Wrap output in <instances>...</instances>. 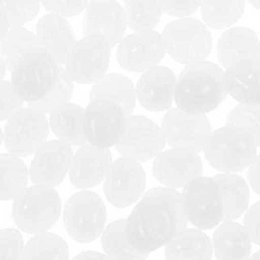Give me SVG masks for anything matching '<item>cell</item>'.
Instances as JSON below:
<instances>
[{
    "label": "cell",
    "instance_id": "cell-33",
    "mask_svg": "<svg viewBox=\"0 0 260 260\" xmlns=\"http://www.w3.org/2000/svg\"><path fill=\"white\" fill-rule=\"evenodd\" d=\"M22 260H69L68 244L56 234H36L24 245Z\"/></svg>",
    "mask_w": 260,
    "mask_h": 260
},
{
    "label": "cell",
    "instance_id": "cell-19",
    "mask_svg": "<svg viewBox=\"0 0 260 260\" xmlns=\"http://www.w3.org/2000/svg\"><path fill=\"white\" fill-rule=\"evenodd\" d=\"M175 80L174 71L168 66L156 65L144 71L135 88L136 101L147 111H168L174 102Z\"/></svg>",
    "mask_w": 260,
    "mask_h": 260
},
{
    "label": "cell",
    "instance_id": "cell-8",
    "mask_svg": "<svg viewBox=\"0 0 260 260\" xmlns=\"http://www.w3.org/2000/svg\"><path fill=\"white\" fill-rule=\"evenodd\" d=\"M63 223L78 243H91L106 228V205L96 193L81 190L71 196L63 208Z\"/></svg>",
    "mask_w": 260,
    "mask_h": 260
},
{
    "label": "cell",
    "instance_id": "cell-13",
    "mask_svg": "<svg viewBox=\"0 0 260 260\" xmlns=\"http://www.w3.org/2000/svg\"><path fill=\"white\" fill-rule=\"evenodd\" d=\"M161 131L165 142L172 147L198 154L205 149L212 127L206 114H192L179 108H170L162 118Z\"/></svg>",
    "mask_w": 260,
    "mask_h": 260
},
{
    "label": "cell",
    "instance_id": "cell-46",
    "mask_svg": "<svg viewBox=\"0 0 260 260\" xmlns=\"http://www.w3.org/2000/svg\"><path fill=\"white\" fill-rule=\"evenodd\" d=\"M5 71H7V68H5L4 62H3L2 57H0V80H3V79H4Z\"/></svg>",
    "mask_w": 260,
    "mask_h": 260
},
{
    "label": "cell",
    "instance_id": "cell-41",
    "mask_svg": "<svg viewBox=\"0 0 260 260\" xmlns=\"http://www.w3.org/2000/svg\"><path fill=\"white\" fill-rule=\"evenodd\" d=\"M160 3L162 12L177 18L189 17L200 8V0H160Z\"/></svg>",
    "mask_w": 260,
    "mask_h": 260
},
{
    "label": "cell",
    "instance_id": "cell-12",
    "mask_svg": "<svg viewBox=\"0 0 260 260\" xmlns=\"http://www.w3.org/2000/svg\"><path fill=\"white\" fill-rule=\"evenodd\" d=\"M103 180L104 196L117 208L136 203L146 189V173L141 162L128 157L122 156L112 161Z\"/></svg>",
    "mask_w": 260,
    "mask_h": 260
},
{
    "label": "cell",
    "instance_id": "cell-36",
    "mask_svg": "<svg viewBox=\"0 0 260 260\" xmlns=\"http://www.w3.org/2000/svg\"><path fill=\"white\" fill-rule=\"evenodd\" d=\"M226 126L245 131L260 144V112L259 106L241 104L234 107L228 114Z\"/></svg>",
    "mask_w": 260,
    "mask_h": 260
},
{
    "label": "cell",
    "instance_id": "cell-11",
    "mask_svg": "<svg viewBox=\"0 0 260 260\" xmlns=\"http://www.w3.org/2000/svg\"><path fill=\"white\" fill-rule=\"evenodd\" d=\"M128 114L121 106L111 101H90L83 114V129L89 144L111 149L123 135Z\"/></svg>",
    "mask_w": 260,
    "mask_h": 260
},
{
    "label": "cell",
    "instance_id": "cell-32",
    "mask_svg": "<svg viewBox=\"0 0 260 260\" xmlns=\"http://www.w3.org/2000/svg\"><path fill=\"white\" fill-rule=\"evenodd\" d=\"M127 25L134 32H147L157 27L162 17L160 0H124Z\"/></svg>",
    "mask_w": 260,
    "mask_h": 260
},
{
    "label": "cell",
    "instance_id": "cell-37",
    "mask_svg": "<svg viewBox=\"0 0 260 260\" xmlns=\"http://www.w3.org/2000/svg\"><path fill=\"white\" fill-rule=\"evenodd\" d=\"M40 0H0V13L10 27H17L32 22L40 12Z\"/></svg>",
    "mask_w": 260,
    "mask_h": 260
},
{
    "label": "cell",
    "instance_id": "cell-43",
    "mask_svg": "<svg viewBox=\"0 0 260 260\" xmlns=\"http://www.w3.org/2000/svg\"><path fill=\"white\" fill-rule=\"evenodd\" d=\"M249 172H248V178L249 182H250V187L253 188L254 192L256 194L260 193V187H259V156H256L254 159V161L249 165Z\"/></svg>",
    "mask_w": 260,
    "mask_h": 260
},
{
    "label": "cell",
    "instance_id": "cell-9",
    "mask_svg": "<svg viewBox=\"0 0 260 260\" xmlns=\"http://www.w3.org/2000/svg\"><path fill=\"white\" fill-rule=\"evenodd\" d=\"M48 135L50 126L46 114L33 107H22L7 119L3 142L9 154L25 157L35 154L47 141Z\"/></svg>",
    "mask_w": 260,
    "mask_h": 260
},
{
    "label": "cell",
    "instance_id": "cell-42",
    "mask_svg": "<svg viewBox=\"0 0 260 260\" xmlns=\"http://www.w3.org/2000/svg\"><path fill=\"white\" fill-rule=\"evenodd\" d=\"M259 211H260V205L259 202L254 203L253 206H250V208L248 207V210L245 211V217H244V226L245 231L248 233V235L250 236L251 241L256 245L260 244V226H259Z\"/></svg>",
    "mask_w": 260,
    "mask_h": 260
},
{
    "label": "cell",
    "instance_id": "cell-17",
    "mask_svg": "<svg viewBox=\"0 0 260 260\" xmlns=\"http://www.w3.org/2000/svg\"><path fill=\"white\" fill-rule=\"evenodd\" d=\"M203 164L200 155L189 150L172 147L154 159L152 174L162 185L179 189L194 178L201 177Z\"/></svg>",
    "mask_w": 260,
    "mask_h": 260
},
{
    "label": "cell",
    "instance_id": "cell-2",
    "mask_svg": "<svg viewBox=\"0 0 260 260\" xmlns=\"http://www.w3.org/2000/svg\"><path fill=\"white\" fill-rule=\"evenodd\" d=\"M223 69L210 61L185 65L175 80L174 102L180 111L207 114L226 99Z\"/></svg>",
    "mask_w": 260,
    "mask_h": 260
},
{
    "label": "cell",
    "instance_id": "cell-30",
    "mask_svg": "<svg viewBox=\"0 0 260 260\" xmlns=\"http://www.w3.org/2000/svg\"><path fill=\"white\" fill-rule=\"evenodd\" d=\"M101 243L111 260H146L149 254L137 251L129 245L126 235V220H117L103 229Z\"/></svg>",
    "mask_w": 260,
    "mask_h": 260
},
{
    "label": "cell",
    "instance_id": "cell-35",
    "mask_svg": "<svg viewBox=\"0 0 260 260\" xmlns=\"http://www.w3.org/2000/svg\"><path fill=\"white\" fill-rule=\"evenodd\" d=\"M74 94V81L73 79L69 76L66 73L65 68L60 66L58 70V78L55 85L52 86L50 91L46 94L43 98L38 99V101L28 103L29 107L38 109V111L43 112L45 114L50 113L53 109L57 107L62 106V104L69 103Z\"/></svg>",
    "mask_w": 260,
    "mask_h": 260
},
{
    "label": "cell",
    "instance_id": "cell-48",
    "mask_svg": "<svg viewBox=\"0 0 260 260\" xmlns=\"http://www.w3.org/2000/svg\"><path fill=\"white\" fill-rule=\"evenodd\" d=\"M248 260H260V253L258 251V253L254 254L253 256H249Z\"/></svg>",
    "mask_w": 260,
    "mask_h": 260
},
{
    "label": "cell",
    "instance_id": "cell-14",
    "mask_svg": "<svg viewBox=\"0 0 260 260\" xmlns=\"http://www.w3.org/2000/svg\"><path fill=\"white\" fill-rule=\"evenodd\" d=\"M165 144L161 127L152 119L145 116H131L116 149L121 156L146 162L164 151Z\"/></svg>",
    "mask_w": 260,
    "mask_h": 260
},
{
    "label": "cell",
    "instance_id": "cell-16",
    "mask_svg": "<svg viewBox=\"0 0 260 260\" xmlns=\"http://www.w3.org/2000/svg\"><path fill=\"white\" fill-rule=\"evenodd\" d=\"M29 167V178L33 185L56 188L65 180L73 159L70 145L53 140L46 141L35 151Z\"/></svg>",
    "mask_w": 260,
    "mask_h": 260
},
{
    "label": "cell",
    "instance_id": "cell-4",
    "mask_svg": "<svg viewBox=\"0 0 260 260\" xmlns=\"http://www.w3.org/2000/svg\"><path fill=\"white\" fill-rule=\"evenodd\" d=\"M13 201V221L20 231L27 234L46 233L61 216V200L55 188L27 187Z\"/></svg>",
    "mask_w": 260,
    "mask_h": 260
},
{
    "label": "cell",
    "instance_id": "cell-5",
    "mask_svg": "<svg viewBox=\"0 0 260 260\" xmlns=\"http://www.w3.org/2000/svg\"><path fill=\"white\" fill-rule=\"evenodd\" d=\"M259 144L245 131L225 126L211 132L203 149L211 167L223 173L245 170L258 156Z\"/></svg>",
    "mask_w": 260,
    "mask_h": 260
},
{
    "label": "cell",
    "instance_id": "cell-29",
    "mask_svg": "<svg viewBox=\"0 0 260 260\" xmlns=\"http://www.w3.org/2000/svg\"><path fill=\"white\" fill-rule=\"evenodd\" d=\"M29 180V170L20 157L13 154H0V201H13Z\"/></svg>",
    "mask_w": 260,
    "mask_h": 260
},
{
    "label": "cell",
    "instance_id": "cell-45",
    "mask_svg": "<svg viewBox=\"0 0 260 260\" xmlns=\"http://www.w3.org/2000/svg\"><path fill=\"white\" fill-rule=\"evenodd\" d=\"M9 28H10V24L9 22H8V19L2 14V13H0V42H2L3 38L5 37V35L8 33Z\"/></svg>",
    "mask_w": 260,
    "mask_h": 260
},
{
    "label": "cell",
    "instance_id": "cell-38",
    "mask_svg": "<svg viewBox=\"0 0 260 260\" xmlns=\"http://www.w3.org/2000/svg\"><path fill=\"white\" fill-rule=\"evenodd\" d=\"M24 240L19 230L13 228L0 230V260H22Z\"/></svg>",
    "mask_w": 260,
    "mask_h": 260
},
{
    "label": "cell",
    "instance_id": "cell-31",
    "mask_svg": "<svg viewBox=\"0 0 260 260\" xmlns=\"http://www.w3.org/2000/svg\"><path fill=\"white\" fill-rule=\"evenodd\" d=\"M206 25L213 29L230 28L243 17L245 0H200Z\"/></svg>",
    "mask_w": 260,
    "mask_h": 260
},
{
    "label": "cell",
    "instance_id": "cell-39",
    "mask_svg": "<svg viewBox=\"0 0 260 260\" xmlns=\"http://www.w3.org/2000/svg\"><path fill=\"white\" fill-rule=\"evenodd\" d=\"M24 102L20 99L10 81L0 80V122L5 121L22 108Z\"/></svg>",
    "mask_w": 260,
    "mask_h": 260
},
{
    "label": "cell",
    "instance_id": "cell-26",
    "mask_svg": "<svg viewBox=\"0 0 260 260\" xmlns=\"http://www.w3.org/2000/svg\"><path fill=\"white\" fill-rule=\"evenodd\" d=\"M84 108L75 103H65L50 112L48 126L60 141L70 146H81L86 139L83 129Z\"/></svg>",
    "mask_w": 260,
    "mask_h": 260
},
{
    "label": "cell",
    "instance_id": "cell-44",
    "mask_svg": "<svg viewBox=\"0 0 260 260\" xmlns=\"http://www.w3.org/2000/svg\"><path fill=\"white\" fill-rule=\"evenodd\" d=\"M73 260H111L106 254L98 253V251H84L78 254Z\"/></svg>",
    "mask_w": 260,
    "mask_h": 260
},
{
    "label": "cell",
    "instance_id": "cell-21",
    "mask_svg": "<svg viewBox=\"0 0 260 260\" xmlns=\"http://www.w3.org/2000/svg\"><path fill=\"white\" fill-rule=\"evenodd\" d=\"M260 62L243 60L233 63L223 71V88L226 94L236 102L249 106H259Z\"/></svg>",
    "mask_w": 260,
    "mask_h": 260
},
{
    "label": "cell",
    "instance_id": "cell-49",
    "mask_svg": "<svg viewBox=\"0 0 260 260\" xmlns=\"http://www.w3.org/2000/svg\"><path fill=\"white\" fill-rule=\"evenodd\" d=\"M2 142H3V131L2 128H0V145H2Z\"/></svg>",
    "mask_w": 260,
    "mask_h": 260
},
{
    "label": "cell",
    "instance_id": "cell-28",
    "mask_svg": "<svg viewBox=\"0 0 260 260\" xmlns=\"http://www.w3.org/2000/svg\"><path fill=\"white\" fill-rule=\"evenodd\" d=\"M90 101L104 99L121 106L127 114H131L136 107V94L134 83L122 74L112 73L102 76L93 84L89 94Z\"/></svg>",
    "mask_w": 260,
    "mask_h": 260
},
{
    "label": "cell",
    "instance_id": "cell-20",
    "mask_svg": "<svg viewBox=\"0 0 260 260\" xmlns=\"http://www.w3.org/2000/svg\"><path fill=\"white\" fill-rule=\"evenodd\" d=\"M111 164L112 154L109 149H102L85 142L73 155L69 179L78 189H91L103 182Z\"/></svg>",
    "mask_w": 260,
    "mask_h": 260
},
{
    "label": "cell",
    "instance_id": "cell-27",
    "mask_svg": "<svg viewBox=\"0 0 260 260\" xmlns=\"http://www.w3.org/2000/svg\"><path fill=\"white\" fill-rule=\"evenodd\" d=\"M212 178L220 188L223 221H234L244 215L250 203V189L244 178L235 173H221Z\"/></svg>",
    "mask_w": 260,
    "mask_h": 260
},
{
    "label": "cell",
    "instance_id": "cell-10",
    "mask_svg": "<svg viewBox=\"0 0 260 260\" xmlns=\"http://www.w3.org/2000/svg\"><path fill=\"white\" fill-rule=\"evenodd\" d=\"M111 46L98 35H86L75 41L65 60V70L74 83L94 84L108 70Z\"/></svg>",
    "mask_w": 260,
    "mask_h": 260
},
{
    "label": "cell",
    "instance_id": "cell-22",
    "mask_svg": "<svg viewBox=\"0 0 260 260\" xmlns=\"http://www.w3.org/2000/svg\"><path fill=\"white\" fill-rule=\"evenodd\" d=\"M35 35L40 47L45 48L60 66L65 63L66 55L76 41L70 23L56 14L43 15L38 20Z\"/></svg>",
    "mask_w": 260,
    "mask_h": 260
},
{
    "label": "cell",
    "instance_id": "cell-25",
    "mask_svg": "<svg viewBox=\"0 0 260 260\" xmlns=\"http://www.w3.org/2000/svg\"><path fill=\"white\" fill-rule=\"evenodd\" d=\"M212 243L200 229H182L165 245V260H212Z\"/></svg>",
    "mask_w": 260,
    "mask_h": 260
},
{
    "label": "cell",
    "instance_id": "cell-3",
    "mask_svg": "<svg viewBox=\"0 0 260 260\" xmlns=\"http://www.w3.org/2000/svg\"><path fill=\"white\" fill-rule=\"evenodd\" d=\"M60 65L42 47L23 53L13 65L12 85L23 102L32 103L43 98L58 78Z\"/></svg>",
    "mask_w": 260,
    "mask_h": 260
},
{
    "label": "cell",
    "instance_id": "cell-23",
    "mask_svg": "<svg viewBox=\"0 0 260 260\" xmlns=\"http://www.w3.org/2000/svg\"><path fill=\"white\" fill-rule=\"evenodd\" d=\"M259 38L250 28H229L218 40L217 58L221 68L228 69L233 63L243 60L259 61Z\"/></svg>",
    "mask_w": 260,
    "mask_h": 260
},
{
    "label": "cell",
    "instance_id": "cell-15",
    "mask_svg": "<svg viewBox=\"0 0 260 260\" xmlns=\"http://www.w3.org/2000/svg\"><path fill=\"white\" fill-rule=\"evenodd\" d=\"M165 53L162 36L156 30L134 32L117 43V61L131 73H144L160 65Z\"/></svg>",
    "mask_w": 260,
    "mask_h": 260
},
{
    "label": "cell",
    "instance_id": "cell-34",
    "mask_svg": "<svg viewBox=\"0 0 260 260\" xmlns=\"http://www.w3.org/2000/svg\"><path fill=\"white\" fill-rule=\"evenodd\" d=\"M40 47L37 37L23 25L10 27L5 37L0 42V57L7 70H12L18 58L28 50Z\"/></svg>",
    "mask_w": 260,
    "mask_h": 260
},
{
    "label": "cell",
    "instance_id": "cell-24",
    "mask_svg": "<svg viewBox=\"0 0 260 260\" xmlns=\"http://www.w3.org/2000/svg\"><path fill=\"white\" fill-rule=\"evenodd\" d=\"M211 243L217 260H248L253 241L240 223L223 221L213 233Z\"/></svg>",
    "mask_w": 260,
    "mask_h": 260
},
{
    "label": "cell",
    "instance_id": "cell-40",
    "mask_svg": "<svg viewBox=\"0 0 260 260\" xmlns=\"http://www.w3.org/2000/svg\"><path fill=\"white\" fill-rule=\"evenodd\" d=\"M40 3L50 14L66 18L83 13L89 0H40Z\"/></svg>",
    "mask_w": 260,
    "mask_h": 260
},
{
    "label": "cell",
    "instance_id": "cell-47",
    "mask_svg": "<svg viewBox=\"0 0 260 260\" xmlns=\"http://www.w3.org/2000/svg\"><path fill=\"white\" fill-rule=\"evenodd\" d=\"M249 2H250V4L253 5L255 9H259L260 8V0H249Z\"/></svg>",
    "mask_w": 260,
    "mask_h": 260
},
{
    "label": "cell",
    "instance_id": "cell-18",
    "mask_svg": "<svg viewBox=\"0 0 260 260\" xmlns=\"http://www.w3.org/2000/svg\"><path fill=\"white\" fill-rule=\"evenodd\" d=\"M127 28L124 9L118 0H90L83 18V33L106 38L111 47H116Z\"/></svg>",
    "mask_w": 260,
    "mask_h": 260
},
{
    "label": "cell",
    "instance_id": "cell-7",
    "mask_svg": "<svg viewBox=\"0 0 260 260\" xmlns=\"http://www.w3.org/2000/svg\"><path fill=\"white\" fill-rule=\"evenodd\" d=\"M180 197L185 218L196 229L210 230L223 221L220 188L213 178H194L183 187Z\"/></svg>",
    "mask_w": 260,
    "mask_h": 260
},
{
    "label": "cell",
    "instance_id": "cell-6",
    "mask_svg": "<svg viewBox=\"0 0 260 260\" xmlns=\"http://www.w3.org/2000/svg\"><path fill=\"white\" fill-rule=\"evenodd\" d=\"M165 52L178 63L205 61L212 50V35L205 23L193 18H179L165 25L161 33Z\"/></svg>",
    "mask_w": 260,
    "mask_h": 260
},
{
    "label": "cell",
    "instance_id": "cell-1",
    "mask_svg": "<svg viewBox=\"0 0 260 260\" xmlns=\"http://www.w3.org/2000/svg\"><path fill=\"white\" fill-rule=\"evenodd\" d=\"M182 197L173 188L156 187L141 196L126 220L129 245L150 254L167 245L173 236L187 228Z\"/></svg>",
    "mask_w": 260,
    "mask_h": 260
}]
</instances>
